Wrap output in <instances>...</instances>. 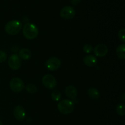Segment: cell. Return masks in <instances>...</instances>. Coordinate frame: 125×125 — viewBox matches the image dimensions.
I'll list each match as a JSON object with an SVG mask.
<instances>
[{"mask_svg": "<svg viewBox=\"0 0 125 125\" xmlns=\"http://www.w3.org/2000/svg\"><path fill=\"white\" fill-rule=\"evenodd\" d=\"M9 86L12 91L15 93H19L24 89V84L23 80L19 78L15 77L11 79L9 83Z\"/></svg>", "mask_w": 125, "mask_h": 125, "instance_id": "4", "label": "cell"}, {"mask_svg": "<svg viewBox=\"0 0 125 125\" xmlns=\"http://www.w3.org/2000/svg\"><path fill=\"white\" fill-rule=\"evenodd\" d=\"M26 90V91L28 92V93L29 94H35V92H37V88L36 85H34V84H28L26 87H24Z\"/></svg>", "mask_w": 125, "mask_h": 125, "instance_id": "18", "label": "cell"}, {"mask_svg": "<svg viewBox=\"0 0 125 125\" xmlns=\"http://www.w3.org/2000/svg\"><path fill=\"white\" fill-rule=\"evenodd\" d=\"M116 112L119 115L124 116L125 115V105L123 103H120L116 107Z\"/></svg>", "mask_w": 125, "mask_h": 125, "instance_id": "16", "label": "cell"}, {"mask_svg": "<svg viewBox=\"0 0 125 125\" xmlns=\"http://www.w3.org/2000/svg\"><path fill=\"white\" fill-rule=\"evenodd\" d=\"M42 84L47 89H52L56 87L57 81L51 74H46L42 78Z\"/></svg>", "mask_w": 125, "mask_h": 125, "instance_id": "8", "label": "cell"}, {"mask_svg": "<svg viewBox=\"0 0 125 125\" xmlns=\"http://www.w3.org/2000/svg\"><path fill=\"white\" fill-rule=\"evenodd\" d=\"M94 52L98 57H104L108 52V48L105 44L100 43L94 48Z\"/></svg>", "mask_w": 125, "mask_h": 125, "instance_id": "10", "label": "cell"}, {"mask_svg": "<svg viewBox=\"0 0 125 125\" xmlns=\"http://www.w3.org/2000/svg\"><path fill=\"white\" fill-rule=\"evenodd\" d=\"M88 95L89 97L93 100H97L100 96V94L98 90L94 87H91L89 89Z\"/></svg>", "mask_w": 125, "mask_h": 125, "instance_id": "15", "label": "cell"}, {"mask_svg": "<svg viewBox=\"0 0 125 125\" xmlns=\"http://www.w3.org/2000/svg\"><path fill=\"white\" fill-rule=\"evenodd\" d=\"M22 29V24L20 21L13 20L9 21L5 26V31L10 35H15Z\"/></svg>", "mask_w": 125, "mask_h": 125, "instance_id": "3", "label": "cell"}, {"mask_svg": "<svg viewBox=\"0 0 125 125\" xmlns=\"http://www.w3.org/2000/svg\"><path fill=\"white\" fill-rule=\"evenodd\" d=\"M13 115L17 120L19 122H22L24 120L26 117V114L24 109L21 106L18 105L15 107L13 111Z\"/></svg>", "mask_w": 125, "mask_h": 125, "instance_id": "9", "label": "cell"}, {"mask_svg": "<svg viewBox=\"0 0 125 125\" xmlns=\"http://www.w3.org/2000/svg\"><path fill=\"white\" fill-rule=\"evenodd\" d=\"M8 65L13 70H17L21 66V59L16 54L11 55L8 59Z\"/></svg>", "mask_w": 125, "mask_h": 125, "instance_id": "7", "label": "cell"}, {"mask_svg": "<svg viewBox=\"0 0 125 125\" xmlns=\"http://www.w3.org/2000/svg\"><path fill=\"white\" fill-rule=\"evenodd\" d=\"M81 1V0H71V2L74 6H77V5H78L80 3Z\"/></svg>", "mask_w": 125, "mask_h": 125, "instance_id": "22", "label": "cell"}, {"mask_svg": "<svg viewBox=\"0 0 125 125\" xmlns=\"http://www.w3.org/2000/svg\"><path fill=\"white\" fill-rule=\"evenodd\" d=\"M117 56L120 59L124 60L125 59V43L120 45L116 50Z\"/></svg>", "mask_w": 125, "mask_h": 125, "instance_id": "14", "label": "cell"}, {"mask_svg": "<svg viewBox=\"0 0 125 125\" xmlns=\"http://www.w3.org/2000/svg\"><path fill=\"white\" fill-rule=\"evenodd\" d=\"M65 95L67 96L71 99H75L76 98L77 95H78V91L77 89H76L75 87L73 86V85H69L67 87H66L65 90Z\"/></svg>", "mask_w": 125, "mask_h": 125, "instance_id": "12", "label": "cell"}, {"mask_svg": "<svg viewBox=\"0 0 125 125\" xmlns=\"http://www.w3.org/2000/svg\"><path fill=\"white\" fill-rule=\"evenodd\" d=\"M51 98L54 101H59L62 97V94L59 90H54L52 92L51 94Z\"/></svg>", "mask_w": 125, "mask_h": 125, "instance_id": "17", "label": "cell"}, {"mask_svg": "<svg viewBox=\"0 0 125 125\" xmlns=\"http://www.w3.org/2000/svg\"><path fill=\"white\" fill-rule=\"evenodd\" d=\"M84 63L89 67H94L96 65L98 62L97 59L94 55H87L83 59Z\"/></svg>", "mask_w": 125, "mask_h": 125, "instance_id": "11", "label": "cell"}, {"mask_svg": "<svg viewBox=\"0 0 125 125\" xmlns=\"http://www.w3.org/2000/svg\"><path fill=\"white\" fill-rule=\"evenodd\" d=\"M124 96H125V94H124V93H123V94H122V98H121V99H122V100L123 101H125V97H124Z\"/></svg>", "mask_w": 125, "mask_h": 125, "instance_id": "23", "label": "cell"}, {"mask_svg": "<svg viewBox=\"0 0 125 125\" xmlns=\"http://www.w3.org/2000/svg\"><path fill=\"white\" fill-rule=\"evenodd\" d=\"M76 15V10L73 7L70 6H65L60 11V16L65 20H70Z\"/></svg>", "mask_w": 125, "mask_h": 125, "instance_id": "6", "label": "cell"}, {"mask_svg": "<svg viewBox=\"0 0 125 125\" xmlns=\"http://www.w3.org/2000/svg\"><path fill=\"white\" fill-rule=\"evenodd\" d=\"M18 56L21 59L23 60H29L32 57V52L29 49L23 48L21 49L18 52Z\"/></svg>", "mask_w": 125, "mask_h": 125, "instance_id": "13", "label": "cell"}, {"mask_svg": "<svg viewBox=\"0 0 125 125\" xmlns=\"http://www.w3.org/2000/svg\"><path fill=\"white\" fill-rule=\"evenodd\" d=\"M93 47L90 44H85L84 46H83V51L85 52V53H90L92 51Z\"/></svg>", "mask_w": 125, "mask_h": 125, "instance_id": "20", "label": "cell"}, {"mask_svg": "<svg viewBox=\"0 0 125 125\" xmlns=\"http://www.w3.org/2000/svg\"><path fill=\"white\" fill-rule=\"evenodd\" d=\"M125 29L124 28L120 29L118 32V37H119V39L123 43L125 42Z\"/></svg>", "mask_w": 125, "mask_h": 125, "instance_id": "19", "label": "cell"}, {"mask_svg": "<svg viewBox=\"0 0 125 125\" xmlns=\"http://www.w3.org/2000/svg\"><path fill=\"white\" fill-rule=\"evenodd\" d=\"M45 65L50 71H56L61 67V61L56 57H50L46 61Z\"/></svg>", "mask_w": 125, "mask_h": 125, "instance_id": "5", "label": "cell"}, {"mask_svg": "<svg viewBox=\"0 0 125 125\" xmlns=\"http://www.w3.org/2000/svg\"><path fill=\"white\" fill-rule=\"evenodd\" d=\"M0 125H4L3 123H2V122H1V120H0Z\"/></svg>", "mask_w": 125, "mask_h": 125, "instance_id": "24", "label": "cell"}, {"mask_svg": "<svg viewBox=\"0 0 125 125\" xmlns=\"http://www.w3.org/2000/svg\"><path fill=\"white\" fill-rule=\"evenodd\" d=\"M7 59V55L3 51H0V63H3Z\"/></svg>", "mask_w": 125, "mask_h": 125, "instance_id": "21", "label": "cell"}, {"mask_svg": "<svg viewBox=\"0 0 125 125\" xmlns=\"http://www.w3.org/2000/svg\"><path fill=\"white\" fill-rule=\"evenodd\" d=\"M57 109L62 114H70L74 111V103L72 100H63L59 102Z\"/></svg>", "mask_w": 125, "mask_h": 125, "instance_id": "2", "label": "cell"}, {"mask_svg": "<svg viewBox=\"0 0 125 125\" xmlns=\"http://www.w3.org/2000/svg\"><path fill=\"white\" fill-rule=\"evenodd\" d=\"M23 34L26 39L33 40L37 37L39 29L37 26L32 23H27L23 28Z\"/></svg>", "mask_w": 125, "mask_h": 125, "instance_id": "1", "label": "cell"}]
</instances>
